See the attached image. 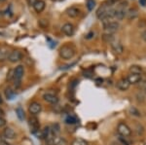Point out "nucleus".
I'll return each mask as SVG.
<instances>
[{
  "label": "nucleus",
  "mask_w": 146,
  "mask_h": 145,
  "mask_svg": "<svg viewBox=\"0 0 146 145\" xmlns=\"http://www.w3.org/2000/svg\"><path fill=\"white\" fill-rule=\"evenodd\" d=\"M75 51L71 46H63L60 49V56L64 60H70L74 57Z\"/></svg>",
  "instance_id": "obj_1"
},
{
  "label": "nucleus",
  "mask_w": 146,
  "mask_h": 145,
  "mask_svg": "<svg viewBox=\"0 0 146 145\" xmlns=\"http://www.w3.org/2000/svg\"><path fill=\"white\" fill-rule=\"evenodd\" d=\"M128 6L127 2H121V4L118 6V8L115 9V13H114V18H116L117 20H123V19L127 16V11L126 8Z\"/></svg>",
  "instance_id": "obj_2"
},
{
  "label": "nucleus",
  "mask_w": 146,
  "mask_h": 145,
  "mask_svg": "<svg viewBox=\"0 0 146 145\" xmlns=\"http://www.w3.org/2000/svg\"><path fill=\"white\" fill-rule=\"evenodd\" d=\"M23 73H25V69H23V65H18L15 69H14V79H15V86L18 88L21 84V80L23 77Z\"/></svg>",
  "instance_id": "obj_3"
},
{
  "label": "nucleus",
  "mask_w": 146,
  "mask_h": 145,
  "mask_svg": "<svg viewBox=\"0 0 146 145\" xmlns=\"http://www.w3.org/2000/svg\"><path fill=\"white\" fill-rule=\"evenodd\" d=\"M117 132H118V134L121 135V136H124V137H129L131 135V130L129 128V126L124 122L119 123L118 127H117Z\"/></svg>",
  "instance_id": "obj_4"
},
{
  "label": "nucleus",
  "mask_w": 146,
  "mask_h": 145,
  "mask_svg": "<svg viewBox=\"0 0 146 145\" xmlns=\"http://www.w3.org/2000/svg\"><path fill=\"white\" fill-rule=\"evenodd\" d=\"M120 24L117 22H106L103 23V28L106 31V33H114L119 29Z\"/></svg>",
  "instance_id": "obj_5"
},
{
  "label": "nucleus",
  "mask_w": 146,
  "mask_h": 145,
  "mask_svg": "<svg viewBox=\"0 0 146 145\" xmlns=\"http://www.w3.org/2000/svg\"><path fill=\"white\" fill-rule=\"evenodd\" d=\"M28 125H29V128H30V132H31L32 134H34L40 130L39 120L35 116L30 117L29 120H28Z\"/></svg>",
  "instance_id": "obj_6"
},
{
  "label": "nucleus",
  "mask_w": 146,
  "mask_h": 145,
  "mask_svg": "<svg viewBox=\"0 0 146 145\" xmlns=\"http://www.w3.org/2000/svg\"><path fill=\"white\" fill-rule=\"evenodd\" d=\"M22 58H23V55L20 51H13V52H11L9 54L8 60L10 62H12V64H16V62H20V60H22Z\"/></svg>",
  "instance_id": "obj_7"
},
{
  "label": "nucleus",
  "mask_w": 146,
  "mask_h": 145,
  "mask_svg": "<svg viewBox=\"0 0 146 145\" xmlns=\"http://www.w3.org/2000/svg\"><path fill=\"white\" fill-rule=\"evenodd\" d=\"M28 110H29V112L32 114V115H37V114H39L40 112H41L42 106L39 102L33 101L30 103L29 107H28Z\"/></svg>",
  "instance_id": "obj_8"
},
{
  "label": "nucleus",
  "mask_w": 146,
  "mask_h": 145,
  "mask_svg": "<svg viewBox=\"0 0 146 145\" xmlns=\"http://www.w3.org/2000/svg\"><path fill=\"white\" fill-rule=\"evenodd\" d=\"M62 30L66 36H72V35L74 34V26H73V24L70 23H64V24L62 25Z\"/></svg>",
  "instance_id": "obj_9"
},
{
  "label": "nucleus",
  "mask_w": 146,
  "mask_h": 145,
  "mask_svg": "<svg viewBox=\"0 0 146 145\" xmlns=\"http://www.w3.org/2000/svg\"><path fill=\"white\" fill-rule=\"evenodd\" d=\"M43 99L45 101L49 102V103H52V104H56L58 102V97H56V95L51 93H45V95H43Z\"/></svg>",
  "instance_id": "obj_10"
},
{
  "label": "nucleus",
  "mask_w": 146,
  "mask_h": 145,
  "mask_svg": "<svg viewBox=\"0 0 146 145\" xmlns=\"http://www.w3.org/2000/svg\"><path fill=\"white\" fill-rule=\"evenodd\" d=\"M129 86H131V84L127 80V78H123L117 82V88L120 91H127L129 88Z\"/></svg>",
  "instance_id": "obj_11"
},
{
  "label": "nucleus",
  "mask_w": 146,
  "mask_h": 145,
  "mask_svg": "<svg viewBox=\"0 0 146 145\" xmlns=\"http://www.w3.org/2000/svg\"><path fill=\"white\" fill-rule=\"evenodd\" d=\"M50 132H51V128L49 127H45L43 130H39L35 134H36L37 137L40 139H45L48 137V135L50 134Z\"/></svg>",
  "instance_id": "obj_12"
},
{
  "label": "nucleus",
  "mask_w": 146,
  "mask_h": 145,
  "mask_svg": "<svg viewBox=\"0 0 146 145\" xmlns=\"http://www.w3.org/2000/svg\"><path fill=\"white\" fill-rule=\"evenodd\" d=\"M127 80L129 82V84H137L141 81V74L129 73L127 77Z\"/></svg>",
  "instance_id": "obj_13"
},
{
  "label": "nucleus",
  "mask_w": 146,
  "mask_h": 145,
  "mask_svg": "<svg viewBox=\"0 0 146 145\" xmlns=\"http://www.w3.org/2000/svg\"><path fill=\"white\" fill-rule=\"evenodd\" d=\"M45 7H46V4L43 0H37V1L35 2V4L33 5V9L35 10L36 13L39 14V13H41V12L44 11Z\"/></svg>",
  "instance_id": "obj_14"
},
{
  "label": "nucleus",
  "mask_w": 146,
  "mask_h": 145,
  "mask_svg": "<svg viewBox=\"0 0 146 145\" xmlns=\"http://www.w3.org/2000/svg\"><path fill=\"white\" fill-rule=\"evenodd\" d=\"M3 136L7 139H14L16 137V132L13 128H6L5 130H3Z\"/></svg>",
  "instance_id": "obj_15"
},
{
  "label": "nucleus",
  "mask_w": 146,
  "mask_h": 145,
  "mask_svg": "<svg viewBox=\"0 0 146 145\" xmlns=\"http://www.w3.org/2000/svg\"><path fill=\"white\" fill-rule=\"evenodd\" d=\"M110 9V7L106 6L105 4H103L102 6H100V8L98 9V11H96V17H98L100 20L103 18V16L105 15V14L107 13V11Z\"/></svg>",
  "instance_id": "obj_16"
},
{
  "label": "nucleus",
  "mask_w": 146,
  "mask_h": 145,
  "mask_svg": "<svg viewBox=\"0 0 146 145\" xmlns=\"http://www.w3.org/2000/svg\"><path fill=\"white\" fill-rule=\"evenodd\" d=\"M66 13H67L68 17H70V18H76V17H78V16H79L80 10H79L78 8H77V7H70V8L67 9Z\"/></svg>",
  "instance_id": "obj_17"
},
{
  "label": "nucleus",
  "mask_w": 146,
  "mask_h": 145,
  "mask_svg": "<svg viewBox=\"0 0 146 145\" xmlns=\"http://www.w3.org/2000/svg\"><path fill=\"white\" fill-rule=\"evenodd\" d=\"M111 47H112V50L114 51L115 53L117 54H122L123 53V46L120 42H116V41H113L111 42Z\"/></svg>",
  "instance_id": "obj_18"
},
{
  "label": "nucleus",
  "mask_w": 146,
  "mask_h": 145,
  "mask_svg": "<svg viewBox=\"0 0 146 145\" xmlns=\"http://www.w3.org/2000/svg\"><path fill=\"white\" fill-rule=\"evenodd\" d=\"M8 51L5 48H0V62H5L6 60H8Z\"/></svg>",
  "instance_id": "obj_19"
},
{
  "label": "nucleus",
  "mask_w": 146,
  "mask_h": 145,
  "mask_svg": "<svg viewBox=\"0 0 146 145\" xmlns=\"http://www.w3.org/2000/svg\"><path fill=\"white\" fill-rule=\"evenodd\" d=\"M16 114H17V117L19 118V120L21 121H23L25 118V110H23V107L19 106L17 109H16Z\"/></svg>",
  "instance_id": "obj_20"
},
{
  "label": "nucleus",
  "mask_w": 146,
  "mask_h": 145,
  "mask_svg": "<svg viewBox=\"0 0 146 145\" xmlns=\"http://www.w3.org/2000/svg\"><path fill=\"white\" fill-rule=\"evenodd\" d=\"M129 73H133V74H141L142 73V68L139 65H131L129 67Z\"/></svg>",
  "instance_id": "obj_21"
},
{
  "label": "nucleus",
  "mask_w": 146,
  "mask_h": 145,
  "mask_svg": "<svg viewBox=\"0 0 146 145\" xmlns=\"http://www.w3.org/2000/svg\"><path fill=\"white\" fill-rule=\"evenodd\" d=\"M15 92L12 88H7L5 90V95L7 97V99H13L14 97H15Z\"/></svg>",
  "instance_id": "obj_22"
},
{
  "label": "nucleus",
  "mask_w": 146,
  "mask_h": 145,
  "mask_svg": "<svg viewBox=\"0 0 146 145\" xmlns=\"http://www.w3.org/2000/svg\"><path fill=\"white\" fill-rule=\"evenodd\" d=\"M136 16H137V10L135 8H133V9H129V10L127 12V17L129 20L131 19H135Z\"/></svg>",
  "instance_id": "obj_23"
},
{
  "label": "nucleus",
  "mask_w": 146,
  "mask_h": 145,
  "mask_svg": "<svg viewBox=\"0 0 146 145\" xmlns=\"http://www.w3.org/2000/svg\"><path fill=\"white\" fill-rule=\"evenodd\" d=\"M102 39L105 42H108V43H111L114 40V35L112 33H104L102 35Z\"/></svg>",
  "instance_id": "obj_24"
},
{
  "label": "nucleus",
  "mask_w": 146,
  "mask_h": 145,
  "mask_svg": "<svg viewBox=\"0 0 146 145\" xmlns=\"http://www.w3.org/2000/svg\"><path fill=\"white\" fill-rule=\"evenodd\" d=\"M55 145H67V141L62 137H55Z\"/></svg>",
  "instance_id": "obj_25"
},
{
  "label": "nucleus",
  "mask_w": 146,
  "mask_h": 145,
  "mask_svg": "<svg viewBox=\"0 0 146 145\" xmlns=\"http://www.w3.org/2000/svg\"><path fill=\"white\" fill-rule=\"evenodd\" d=\"M71 145H87V142L82 138H75L72 141Z\"/></svg>",
  "instance_id": "obj_26"
},
{
  "label": "nucleus",
  "mask_w": 146,
  "mask_h": 145,
  "mask_svg": "<svg viewBox=\"0 0 146 145\" xmlns=\"http://www.w3.org/2000/svg\"><path fill=\"white\" fill-rule=\"evenodd\" d=\"M96 6V2L95 0H88L87 1V8H88L89 11H92Z\"/></svg>",
  "instance_id": "obj_27"
},
{
  "label": "nucleus",
  "mask_w": 146,
  "mask_h": 145,
  "mask_svg": "<svg viewBox=\"0 0 146 145\" xmlns=\"http://www.w3.org/2000/svg\"><path fill=\"white\" fill-rule=\"evenodd\" d=\"M65 123L66 124H75L76 123V119L72 116H68L66 119H65Z\"/></svg>",
  "instance_id": "obj_28"
},
{
  "label": "nucleus",
  "mask_w": 146,
  "mask_h": 145,
  "mask_svg": "<svg viewBox=\"0 0 146 145\" xmlns=\"http://www.w3.org/2000/svg\"><path fill=\"white\" fill-rule=\"evenodd\" d=\"M117 2H118V0H107L106 2H105V5L106 6H108V7H110V8H111L112 6H114L115 4L117 3Z\"/></svg>",
  "instance_id": "obj_29"
},
{
  "label": "nucleus",
  "mask_w": 146,
  "mask_h": 145,
  "mask_svg": "<svg viewBox=\"0 0 146 145\" xmlns=\"http://www.w3.org/2000/svg\"><path fill=\"white\" fill-rule=\"evenodd\" d=\"M131 110V112L133 113V115H135V116H136V117H140L141 116V114H140V112L137 110V109H135V107H133V108H131L129 109Z\"/></svg>",
  "instance_id": "obj_30"
},
{
  "label": "nucleus",
  "mask_w": 146,
  "mask_h": 145,
  "mask_svg": "<svg viewBox=\"0 0 146 145\" xmlns=\"http://www.w3.org/2000/svg\"><path fill=\"white\" fill-rule=\"evenodd\" d=\"M39 25L41 27H43V28H45V27L48 26V21L47 20H40L39 21Z\"/></svg>",
  "instance_id": "obj_31"
},
{
  "label": "nucleus",
  "mask_w": 146,
  "mask_h": 145,
  "mask_svg": "<svg viewBox=\"0 0 146 145\" xmlns=\"http://www.w3.org/2000/svg\"><path fill=\"white\" fill-rule=\"evenodd\" d=\"M6 125V120L4 117H0V128H3Z\"/></svg>",
  "instance_id": "obj_32"
},
{
  "label": "nucleus",
  "mask_w": 146,
  "mask_h": 145,
  "mask_svg": "<svg viewBox=\"0 0 146 145\" xmlns=\"http://www.w3.org/2000/svg\"><path fill=\"white\" fill-rule=\"evenodd\" d=\"M7 79H8V80H12V79H14V70H11V71L9 72L8 76H7Z\"/></svg>",
  "instance_id": "obj_33"
},
{
  "label": "nucleus",
  "mask_w": 146,
  "mask_h": 145,
  "mask_svg": "<svg viewBox=\"0 0 146 145\" xmlns=\"http://www.w3.org/2000/svg\"><path fill=\"white\" fill-rule=\"evenodd\" d=\"M141 38H142L143 40L146 42V29L143 30V31L141 32Z\"/></svg>",
  "instance_id": "obj_34"
},
{
  "label": "nucleus",
  "mask_w": 146,
  "mask_h": 145,
  "mask_svg": "<svg viewBox=\"0 0 146 145\" xmlns=\"http://www.w3.org/2000/svg\"><path fill=\"white\" fill-rule=\"evenodd\" d=\"M139 4L141 6H146V0H139Z\"/></svg>",
  "instance_id": "obj_35"
},
{
  "label": "nucleus",
  "mask_w": 146,
  "mask_h": 145,
  "mask_svg": "<svg viewBox=\"0 0 146 145\" xmlns=\"http://www.w3.org/2000/svg\"><path fill=\"white\" fill-rule=\"evenodd\" d=\"M27 1H28V3H29V5L33 6L34 4H35V2H36L37 0H27Z\"/></svg>",
  "instance_id": "obj_36"
},
{
  "label": "nucleus",
  "mask_w": 146,
  "mask_h": 145,
  "mask_svg": "<svg viewBox=\"0 0 146 145\" xmlns=\"http://www.w3.org/2000/svg\"><path fill=\"white\" fill-rule=\"evenodd\" d=\"M93 35H94V32H90L89 34H87L86 38L87 39H90V38H92V37H93Z\"/></svg>",
  "instance_id": "obj_37"
},
{
  "label": "nucleus",
  "mask_w": 146,
  "mask_h": 145,
  "mask_svg": "<svg viewBox=\"0 0 146 145\" xmlns=\"http://www.w3.org/2000/svg\"><path fill=\"white\" fill-rule=\"evenodd\" d=\"M4 115H5V113H4V111L2 110L1 108H0V117H4Z\"/></svg>",
  "instance_id": "obj_38"
},
{
  "label": "nucleus",
  "mask_w": 146,
  "mask_h": 145,
  "mask_svg": "<svg viewBox=\"0 0 146 145\" xmlns=\"http://www.w3.org/2000/svg\"><path fill=\"white\" fill-rule=\"evenodd\" d=\"M0 145H11V144H9V143H7V142H2Z\"/></svg>",
  "instance_id": "obj_39"
},
{
  "label": "nucleus",
  "mask_w": 146,
  "mask_h": 145,
  "mask_svg": "<svg viewBox=\"0 0 146 145\" xmlns=\"http://www.w3.org/2000/svg\"><path fill=\"white\" fill-rule=\"evenodd\" d=\"M2 102H3V100H2V97H1V95H0V104H1Z\"/></svg>",
  "instance_id": "obj_40"
},
{
  "label": "nucleus",
  "mask_w": 146,
  "mask_h": 145,
  "mask_svg": "<svg viewBox=\"0 0 146 145\" xmlns=\"http://www.w3.org/2000/svg\"><path fill=\"white\" fill-rule=\"evenodd\" d=\"M6 0H0V3H3V2H5Z\"/></svg>",
  "instance_id": "obj_41"
},
{
  "label": "nucleus",
  "mask_w": 146,
  "mask_h": 145,
  "mask_svg": "<svg viewBox=\"0 0 146 145\" xmlns=\"http://www.w3.org/2000/svg\"><path fill=\"white\" fill-rule=\"evenodd\" d=\"M52 1H56V0H52Z\"/></svg>",
  "instance_id": "obj_42"
},
{
  "label": "nucleus",
  "mask_w": 146,
  "mask_h": 145,
  "mask_svg": "<svg viewBox=\"0 0 146 145\" xmlns=\"http://www.w3.org/2000/svg\"><path fill=\"white\" fill-rule=\"evenodd\" d=\"M145 92H146V89H145Z\"/></svg>",
  "instance_id": "obj_43"
}]
</instances>
